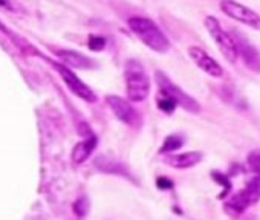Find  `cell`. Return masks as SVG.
Here are the masks:
<instances>
[{"label": "cell", "mask_w": 260, "mask_h": 220, "mask_svg": "<svg viewBox=\"0 0 260 220\" xmlns=\"http://www.w3.org/2000/svg\"><path fill=\"white\" fill-rule=\"evenodd\" d=\"M188 55L194 61V64L199 69H202L205 74H208L210 77H213V78H222L223 77L222 66L213 57H210L202 48H199V46H190L188 48Z\"/></svg>", "instance_id": "cell-8"}, {"label": "cell", "mask_w": 260, "mask_h": 220, "mask_svg": "<svg viewBox=\"0 0 260 220\" xmlns=\"http://www.w3.org/2000/svg\"><path fill=\"white\" fill-rule=\"evenodd\" d=\"M219 8L226 17L237 20L255 31H260V16L255 11H252L251 8H248L239 2H234V0H220Z\"/></svg>", "instance_id": "cell-5"}, {"label": "cell", "mask_w": 260, "mask_h": 220, "mask_svg": "<svg viewBox=\"0 0 260 220\" xmlns=\"http://www.w3.org/2000/svg\"><path fill=\"white\" fill-rule=\"evenodd\" d=\"M204 26L208 31L213 42L217 45V48L222 52V55L225 57V60L230 61V63H236L237 58H239V49H237V45H236V40L233 39V35L228 34L222 28L219 20L216 17H213V16L205 17Z\"/></svg>", "instance_id": "cell-3"}, {"label": "cell", "mask_w": 260, "mask_h": 220, "mask_svg": "<svg viewBox=\"0 0 260 220\" xmlns=\"http://www.w3.org/2000/svg\"><path fill=\"white\" fill-rule=\"evenodd\" d=\"M233 39L236 40L237 49H239V55L243 58V63L248 69H251L255 74H260V52L257 51V48L249 43L240 32L234 31Z\"/></svg>", "instance_id": "cell-9"}, {"label": "cell", "mask_w": 260, "mask_h": 220, "mask_svg": "<svg viewBox=\"0 0 260 220\" xmlns=\"http://www.w3.org/2000/svg\"><path fill=\"white\" fill-rule=\"evenodd\" d=\"M201 159H202L201 152H187V153H181V155L167 156L164 159V162L173 168H190V167L196 165L198 162H201Z\"/></svg>", "instance_id": "cell-11"}, {"label": "cell", "mask_w": 260, "mask_h": 220, "mask_svg": "<svg viewBox=\"0 0 260 220\" xmlns=\"http://www.w3.org/2000/svg\"><path fill=\"white\" fill-rule=\"evenodd\" d=\"M173 187V182L170 180V179H167V177H159L158 179V188H161V190H169V188H172Z\"/></svg>", "instance_id": "cell-19"}, {"label": "cell", "mask_w": 260, "mask_h": 220, "mask_svg": "<svg viewBox=\"0 0 260 220\" xmlns=\"http://www.w3.org/2000/svg\"><path fill=\"white\" fill-rule=\"evenodd\" d=\"M127 26L149 49L158 54H166L170 49V42L158 25L147 17H130Z\"/></svg>", "instance_id": "cell-1"}, {"label": "cell", "mask_w": 260, "mask_h": 220, "mask_svg": "<svg viewBox=\"0 0 260 220\" xmlns=\"http://www.w3.org/2000/svg\"><path fill=\"white\" fill-rule=\"evenodd\" d=\"M155 81H156V84L159 87V92L169 95L172 99L176 101L178 105L184 107L185 110H188V112H191V114H198L199 110H201L199 102L194 98H191L188 93H185L179 86H176L164 72L156 70L155 72Z\"/></svg>", "instance_id": "cell-4"}, {"label": "cell", "mask_w": 260, "mask_h": 220, "mask_svg": "<svg viewBox=\"0 0 260 220\" xmlns=\"http://www.w3.org/2000/svg\"><path fill=\"white\" fill-rule=\"evenodd\" d=\"M246 162H248V168L252 173H258L260 174V152L258 150L251 152L248 159H246Z\"/></svg>", "instance_id": "cell-18"}, {"label": "cell", "mask_w": 260, "mask_h": 220, "mask_svg": "<svg viewBox=\"0 0 260 220\" xmlns=\"http://www.w3.org/2000/svg\"><path fill=\"white\" fill-rule=\"evenodd\" d=\"M124 78L127 86V96L134 102L144 101L150 93V80L141 61L130 58L124 66Z\"/></svg>", "instance_id": "cell-2"}, {"label": "cell", "mask_w": 260, "mask_h": 220, "mask_svg": "<svg viewBox=\"0 0 260 220\" xmlns=\"http://www.w3.org/2000/svg\"><path fill=\"white\" fill-rule=\"evenodd\" d=\"M156 104H158V108L162 110V112L167 114V115L173 114V112H175V108H176V105H178L175 99H172L169 95H166V93H162V92L158 93Z\"/></svg>", "instance_id": "cell-14"}, {"label": "cell", "mask_w": 260, "mask_h": 220, "mask_svg": "<svg viewBox=\"0 0 260 220\" xmlns=\"http://www.w3.org/2000/svg\"><path fill=\"white\" fill-rule=\"evenodd\" d=\"M182 144H184V138L182 136H179V135H170V136L166 138V141H164V144H162V147H161L159 152L161 153H172L175 150H179L182 147Z\"/></svg>", "instance_id": "cell-15"}, {"label": "cell", "mask_w": 260, "mask_h": 220, "mask_svg": "<svg viewBox=\"0 0 260 220\" xmlns=\"http://www.w3.org/2000/svg\"><path fill=\"white\" fill-rule=\"evenodd\" d=\"M106 43H107V40H106V37H103V35H95V34H92V35H89V39H87V46H89V49H90V51H95V52L103 51V49L106 48Z\"/></svg>", "instance_id": "cell-17"}, {"label": "cell", "mask_w": 260, "mask_h": 220, "mask_svg": "<svg viewBox=\"0 0 260 220\" xmlns=\"http://www.w3.org/2000/svg\"><path fill=\"white\" fill-rule=\"evenodd\" d=\"M54 67L58 70L60 77L63 78V81L66 83V86L69 87V90L74 92L78 98H81V99H84V101H87V102H95V101H96L95 92H93L86 83H83V81H81V80H80V78L66 66V64L55 63Z\"/></svg>", "instance_id": "cell-6"}, {"label": "cell", "mask_w": 260, "mask_h": 220, "mask_svg": "<svg viewBox=\"0 0 260 220\" xmlns=\"http://www.w3.org/2000/svg\"><path fill=\"white\" fill-rule=\"evenodd\" d=\"M251 203H249V200H248V197H246V194L243 193V191H240V193H237L236 196H233L228 202H226V208L228 209H231L233 212H242L246 206H249Z\"/></svg>", "instance_id": "cell-13"}, {"label": "cell", "mask_w": 260, "mask_h": 220, "mask_svg": "<svg viewBox=\"0 0 260 220\" xmlns=\"http://www.w3.org/2000/svg\"><path fill=\"white\" fill-rule=\"evenodd\" d=\"M95 145H96V136H93V135H90L87 139L78 142L74 147V150H72V162L77 164V165L78 164H83L92 155Z\"/></svg>", "instance_id": "cell-12"}, {"label": "cell", "mask_w": 260, "mask_h": 220, "mask_svg": "<svg viewBox=\"0 0 260 220\" xmlns=\"http://www.w3.org/2000/svg\"><path fill=\"white\" fill-rule=\"evenodd\" d=\"M74 211L78 214V215H83L86 211H87V208H86V203H84V200H78L75 205H74Z\"/></svg>", "instance_id": "cell-20"}, {"label": "cell", "mask_w": 260, "mask_h": 220, "mask_svg": "<svg viewBox=\"0 0 260 220\" xmlns=\"http://www.w3.org/2000/svg\"><path fill=\"white\" fill-rule=\"evenodd\" d=\"M0 7H5V8H7V7H10V5H8L7 0H0Z\"/></svg>", "instance_id": "cell-21"}, {"label": "cell", "mask_w": 260, "mask_h": 220, "mask_svg": "<svg viewBox=\"0 0 260 220\" xmlns=\"http://www.w3.org/2000/svg\"><path fill=\"white\" fill-rule=\"evenodd\" d=\"M106 102L121 123H124L127 126H137L138 124V120H140L138 114L135 112L134 105L130 104L127 99H124L118 95H107Z\"/></svg>", "instance_id": "cell-7"}, {"label": "cell", "mask_w": 260, "mask_h": 220, "mask_svg": "<svg viewBox=\"0 0 260 220\" xmlns=\"http://www.w3.org/2000/svg\"><path fill=\"white\" fill-rule=\"evenodd\" d=\"M55 55L69 67H77V69H90L93 67V60L87 58L86 55L80 54V52H74V51H68V49H57Z\"/></svg>", "instance_id": "cell-10"}, {"label": "cell", "mask_w": 260, "mask_h": 220, "mask_svg": "<svg viewBox=\"0 0 260 220\" xmlns=\"http://www.w3.org/2000/svg\"><path fill=\"white\" fill-rule=\"evenodd\" d=\"M243 193L246 194L249 203H254L260 199V174L248 184V187L243 190Z\"/></svg>", "instance_id": "cell-16"}]
</instances>
